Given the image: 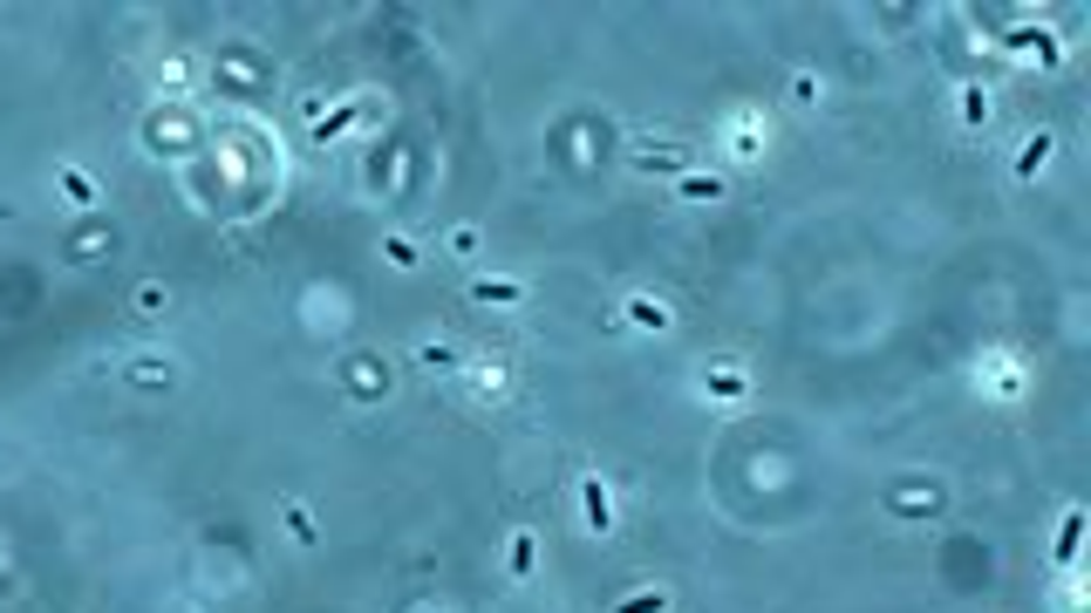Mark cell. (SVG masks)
<instances>
[{
  "mask_svg": "<svg viewBox=\"0 0 1091 613\" xmlns=\"http://www.w3.org/2000/svg\"><path fill=\"white\" fill-rule=\"evenodd\" d=\"M969 381H976L989 402H1024V396H1030V362H1024L1017 348H982L976 368H969Z\"/></svg>",
  "mask_w": 1091,
  "mask_h": 613,
  "instance_id": "1",
  "label": "cell"
},
{
  "mask_svg": "<svg viewBox=\"0 0 1091 613\" xmlns=\"http://www.w3.org/2000/svg\"><path fill=\"white\" fill-rule=\"evenodd\" d=\"M771 150V116L757 110V102H737V110L723 116V158L730 164H757Z\"/></svg>",
  "mask_w": 1091,
  "mask_h": 613,
  "instance_id": "2",
  "label": "cell"
},
{
  "mask_svg": "<svg viewBox=\"0 0 1091 613\" xmlns=\"http://www.w3.org/2000/svg\"><path fill=\"white\" fill-rule=\"evenodd\" d=\"M580 531H587V539H607V531H615L621 525V504H615V491H607V477L600 471H580Z\"/></svg>",
  "mask_w": 1091,
  "mask_h": 613,
  "instance_id": "3",
  "label": "cell"
},
{
  "mask_svg": "<svg viewBox=\"0 0 1091 613\" xmlns=\"http://www.w3.org/2000/svg\"><path fill=\"white\" fill-rule=\"evenodd\" d=\"M607 327H615V335H628V327H634V335H669V327H675V306H669L662 293H621V314L607 321Z\"/></svg>",
  "mask_w": 1091,
  "mask_h": 613,
  "instance_id": "4",
  "label": "cell"
},
{
  "mask_svg": "<svg viewBox=\"0 0 1091 613\" xmlns=\"http://www.w3.org/2000/svg\"><path fill=\"white\" fill-rule=\"evenodd\" d=\"M703 396H709V402H723V409L751 402V368L737 362V354H717V362L703 368Z\"/></svg>",
  "mask_w": 1091,
  "mask_h": 613,
  "instance_id": "5",
  "label": "cell"
},
{
  "mask_svg": "<svg viewBox=\"0 0 1091 613\" xmlns=\"http://www.w3.org/2000/svg\"><path fill=\"white\" fill-rule=\"evenodd\" d=\"M1003 48H1009L1017 62H1037V68H1057V62H1064V41L1044 28V21H1037V28H1009Z\"/></svg>",
  "mask_w": 1091,
  "mask_h": 613,
  "instance_id": "6",
  "label": "cell"
},
{
  "mask_svg": "<svg viewBox=\"0 0 1091 613\" xmlns=\"http://www.w3.org/2000/svg\"><path fill=\"white\" fill-rule=\"evenodd\" d=\"M342 389L355 402H383L389 396V362H383V354H355V362L342 368Z\"/></svg>",
  "mask_w": 1091,
  "mask_h": 613,
  "instance_id": "7",
  "label": "cell"
},
{
  "mask_svg": "<svg viewBox=\"0 0 1091 613\" xmlns=\"http://www.w3.org/2000/svg\"><path fill=\"white\" fill-rule=\"evenodd\" d=\"M634 164L642 171H662V177H682V171H696V158H690V143H634Z\"/></svg>",
  "mask_w": 1091,
  "mask_h": 613,
  "instance_id": "8",
  "label": "cell"
},
{
  "mask_svg": "<svg viewBox=\"0 0 1091 613\" xmlns=\"http://www.w3.org/2000/svg\"><path fill=\"white\" fill-rule=\"evenodd\" d=\"M1051 158H1057V137H1051V130H1030V137L1017 143V158H1009V177H1024V185H1030V177H1044Z\"/></svg>",
  "mask_w": 1091,
  "mask_h": 613,
  "instance_id": "9",
  "label": "cell"
},
{
  "mask_svg": "<svg viewBox=\"0 0 1091 613\" xmlns=\"http://www.w3.org/2000/svg\"><path fill=\"white\" fill-rule=\"evenodd\" d=\"M471 300H478V306H519V300H525V279H512V273H478V279H471Z\"/></svg>",
  "mask_w": 1091,
  "mask_h": 613,
  "instance_id": "10",
  "label": "cell"
},
{
  "mask_svg": "<svg viewBox=\"0 0 1091 613\" xmlns=\"http://www.w3.org/2000/svg\"><path fill=\"white\" fill-rule=\"evenodd\" d=\"M723 191H730L723 171H682V177H675V198H682V204H717Z\"/></svg>",
  "mask_w": 1091,
  "mask_h": 613,
  "instance_id": "11",
  "label": "cell"
},
{
  "mask_svg": "<svg viewBox=\"0 0 1091 613\" xmlns=\"http://www.w3.org/2000/svg\"><path fill=\"white\" fill-rule=\"evenodd\" d=\"M887 518H907V525H915V518H942V491H934V484H928V491H894V498H887Z\"/></svg>",
  "mask_w": 1091,
  "mask_h": 613,
  "instance_id": "12",
  "label": "cell"
},
{
  "mask_svg": "<svg viewBox=\"0 0 1091 613\" xmlns=\"http://www.w3.org/2000/svg\"><path fill=\"white\" fill-rule=\"evenodd\" d=\"M471 389H478V402H505V389H512V368L492 362V354H478V362H471Z\"/></svg>",
  "mask_w": 1091,
  "mask_h": 613,
  "instance_id": "13",
  "label": "cell"
},
{
  "mask_svg": "<svg viewBox=\"0 0 1091 613\" xmlns=\"http://www.w3.org/2000/svg\"><path fill=\"white\" fill-rule=\"evenodd\" d=\"M505 573H512V579H532V573H540V539H532L525 525L505 539Z\"/></svg>",
  "mask_w": 1091,
  "mask_h": 613,
  "instance_id": "14",
  "label": "cell"
},
{
  "mask_svg": "<svg viewBox=\"0 0 1091 613\" xmlns=\"http://www.w3.org/2000/svg\"><path fill=\"white\" fill-rule=\"evenodd\" d=\"M955 110H962V130H989V116H996V102H989V89H982V83H962Z\"/></svg>",
  "mask_w": 1091,
  "mask_h": 613,
  "instance_id": "15",
  "label": "cell"
},
{
  "mask_svg": "<svg viewBox=\"0 0 1091 613\" xmlns=\"http://www.w3.org/2000/svg\"><path fill=\"white\" fill-rule=\"evenodd\" d=\"M55 185H62V198H69V204H96V198H103L96 171H83V164H62V171H55Z\"/></svg>",
  "mask_w": 1091,
  "mask_h": 613,
  "instance_id": "16",
  "label": "cell"
},
{
  "mask_svg": "<svg viewBox=\"0 0 1091 613\" xmlns=\"http://www.w3.org/2000/svg\"><path fill=\"white\" fill-rule=\"evenodd\" d=\"M1078 546H1084V511L1071 504V511L1057 518V566H1064V573L1078 566Z\"/></svg>",
  "mask_w": 1091,
  "mask_h": 613,
  "instance_id": "17",
  "label": "cell"
},
{
  "mask_svg": "<svg viewBox=\"0 0 1091 613\" xmlns=\"http://www.w3.org/2000/svg\"><path fill=\"white\" fill-rule=\"evenodd\" d=\"M417 362H423L430 375H444V368H458L464 354H458V341H450V335H437V341H417Z\"/></svg>",
  "mask_w": 1091,
  "mask_h": 613,
  "instance_id": "18",
  "label": "cell"
},
{
  "mask_svg": "<svg viewBox=\"0 0 1091 613\" xmlns=\"http://www.w3.org/2000/svg\"><path fill=\"white\" fill-rule=\"evenodd\" d=\"M615 613H669V593L662 586H634V593L615 600Z\"/></svg>",
  "mask_w": 1091,
  "mask_h": 613,
  "instance_id": "19",
  "label": "cell"
},
{
  "mask_svg": "<svg viewBox=\"0 0 1091 613\" xmlns=\"http://www.w3.org/2000/svg\"><path fill=\"white\" fill-rule=\"evenodd\" d=\"M383 260H389V266H402V273H410V266L423 260V246H417V239H402V233H383Z\"/></svg>",
  "mask_w": 1091,
  "mask_h": 613,
  "instance_id": "20",
  "label": "cell"
},
{
  "mask_svg": "<svg viewBox=\"0 0 1091 613\" xmlns=\"http://www.w3.org/2000/svg\"><path fill=\"white\" fill-rule=\"evenodd\" d=\"M131 381L158 389V381H177V368H171V362H158V354H137V362H131Z\"/></svg>",
  "mask_w": 1091,
  "mask_h": 613,
  "instance_id": "21",
  "label": "cell"
},
{
  "mask_svg": "<svg viewBox=\"0 0 1091 613\" xmlns=\"http://www.w3.org/2000/svg\"><path fill=\"white\" fill-rule=\"evenodd\" d=\"M158 83H164V89H191V62H185V55H171V62L158 68Z\"/></svg>",
  "mask_w": 1091,
  "mask_h": 613,
  "instance_id": "22",
  "label": "cell"
},
{
  "mask_svg": "<svg viewBox=\"0 0 1091 613\" xmlns=\"http://www.w3.org/2000/svg\"><path fill=\"white\" fill-rule=\"evenodd\" d=\"M450 252H464V260H471V252H478V225H450Z\"/></svg>",
  "mask_w": 1091,
  "mask_h": 613,
  "instance_id": "23",
  "label": "cell"
},
{
  "mask_svg": "<svg viewBox=\"0 0 1091 613\" xmlns=\"http://www.w3.org/2000/svg\"><path fill=\"white\" fill-rule=\"evenodd\" d=\"M826 89H819V75H792V102H819Z\"/></svg>",
  "mask_w": 1091,
  "mask_h": 613,
  "instance_id": "24",
  "label": "cell"
},
{
  "mask_svg": "<svg viewBox=\"0 0 1091 613\" xmlns=\"http://www.w3.org/2000/svg\"><path fill=\"white\" fill-rule=\"evenodd\" d=\"M137 306H144V314H158V306H164V287H158V279H144V287H137Z\"/></svg>",
  "mask_w": 1091,
  "mask_h": 613,
  "instance_id": "25",
  "label": "cell"
},
{
  "mask_svg": "<svg viewBox=\"0 0 1091 613\" xmlns=\"http://www.w3.org/2000/svg\"><path fill=\"white\" fill-rule=\"evenodd\" d=\"M287 525H294V539H314V518L300 504H287Z\"/></svg>",
  "mask_w": 1091,
  "mask_h": 613,
  "instance_id": "26",
  "label": "cell"
}]
</instances>
